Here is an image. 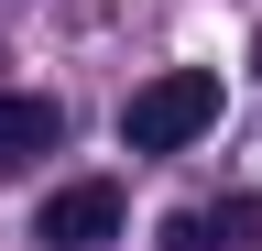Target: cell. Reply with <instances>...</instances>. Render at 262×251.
I'll return each instance as SVG.
<instances>
[{
	"mask_svg": "<svg viewBox=\"0 0 262 251\" xmlns=\"http://www.w3.org/2000/svg\"><path fill=\"white\" fill-rule=\"evenodd\" d=\"M196 131H219V66H164L120 99V142L131 153H186Z\"/></svg>",
	"mask_w": 262,
	"mask_h": 251,
	"instance_id": "cell-1",
	"label": "cell"
},
{
	"mask_svg": "<svg viewBox=\"0 0 262 251\" xmlns=\"http://www.w3.org/2000/svg\"><path fill=\"white\" fill-rule=\"evenodd\" d=\"M33 240H44V251H98V240H120V186H110V175L55 186L44 218H33Z\"/></svg>",
	"mask_w": 262,
	"mask_h": 251,
	"instance_id": "cell-2",
	"label": "cell"
},
{
	"mask_svg": "<svg viewBox=\"0 0 262 251\" xmlns=\"http://www.w3.org/2000/svg\"><path fill=\"white\" fill-rule=\"evenodd\" d=\"M55 131H66V109L44 87H0V175L33 164V153H55Z\"/></svg>",
	"mask_w": 262,
	"mask_h": 251,
	"instance_id": "cell-3",
	"label": "cell"
},
{
	"mask_svg": "<svg viewBox=\"0 0 262 251\" xmlns=\"http://www.w3.org/2000/svg\"><path fill=\"white\" fill-rule=\"evenodd\" d=\"M196 218H208L219 251H262V197H219V208H196Z\"/></svg>",
	"mask_w": 262,
	"mask_h": 251,
	"instance_id": "cell-4",
	"label": "cell"
},
{
	"mask_svg": "<svg viewBox=\"0 0 262 251\" xmlns=\"http://www.w3.org/2000/svg\"><path fill=\"white\" fill-rule=\"evenodd\" d=\"M164 251H219V240H208V218H196V208H175V218H164Z\"/></svg>",
	"mask_w": 262,
	"mask_h": 251,
	"instance_id": "cell-5",
	"label": "cell"
}]
</instances>
